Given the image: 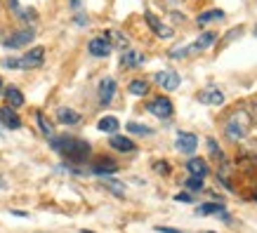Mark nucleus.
I'll list each match as a JSON object with an SVG mask.
<instances>
[{
  "label": "nucleus",
  "instance_id": "obj_1",
  "mask_svg": "<svg viewBox=\"0 0 257 233\" xmlns=\"http://www.w3.org/2000/svg\"><path fill=\"white\" fill-rule=\"evenodd\" d=\"M50 139H52L50 141V144H52V151H57L66 163L80 165L92 155V146H90L85 139H80V137L62 134V137H50Z\"/></svg>",
  "mask_w": 257,
  "mask_h": 233
},
{
  "label": "nucleus",
  "instance_id": "obj_2",
  "mask_svg": "<svg viewBox=\"0 0 257 233\" xmlns=\"http://www.w3.org/2000/svg\"><path fill=\"white\" fill-rule=\"evenodd\" d=\"M252 123H255V118H252V113H250L248 109H236L231 116L226 118V123H224L226 139L229 141H243L250 134V130H252Z\"/></svg>",
  "mask_w": 257,
  "mask_h": 233
},
{
  "label": "nucleus",
  "instance_id": "obj_3",
  "mask_svg": "<svg viewBox=\"0 0 257 233\" xmlns=\"http://www.w3.org/2000/svg\"><path fill=\"white\" fill-rule=\"evenodd\" d=\"M147 111L151 116L161 118V120H168V118L175 113V106H172V101L168 97H154V99L147 104Z\"/></svg>",
  "mask_w": 257,
  "mask_h": 233
},
{
  "label": "nucleus",
  "instance_id": "obj_4",
  "mask_svg": "<svg viewBox=\"0 0 257 233\" xmlns=\"http://www.w3.org/2000/svg\"><path fill=\"white\" fill-rule=\"evenodd\" d=\"M33 38H36L33 29H22V31H15L10 38H0V43L5 47H10V50H22V47L31 45Z\"/></svg>",
  "mask_w": 257,
  "mask_h": 233
},
{
  "label": "nucleus",
  "instance_id": "obj_5",
  "mask_svg": "<svg viewBox=\"0 0 257 233\" xmlns=\"http://www.w3.org/2000/svg\"><path fill=\"white\" fill-rule=\"evenodd\" d=\"M116 90H118V83L116 78H101L99 80V87H97V99H99L101 106H109L111 101H113V97H116Z\"/></svg>",
  "mask_w": 257,
  "mask_h": 233
},
{
  "label": "nucleus",
  "instance_id": "obj_6",
  "mask_svg": "<svg viewBox=\"0 0 257 233\" xmlns=\"http://www.w3.org/2000/svg\"><path fill=\"white\" fill-rule=\"evenodd\" d=\"M154 83L156 85H161V90H168V92H172V90H177L179 85H182V78H179L177 71H158L156 76H154Z\"/></svg>",
  "mask_w": 257,
  "mask_h": 233
},
{
  "label": "nucleus",
  "instance_id": "obj_7",
  "mask_svg": "<svg viewBox=\"0 0 257 233\" xmlns=\"http://www.w3.org/2000/svg\"><path fill=\"white\" fill-rule=\"evenodd\" d=\"M45 62V47H31L24 57H19V69H40Z\"/></svg>",
  "mask_w": 257,
  "mask_h": 233
},
{
  "label": "nucleus",
  "instance_id": "obj_8",
  "mask_svg": "<svg viewBox=\"0 0 257 233\" xmlns=\"http://www.w3.org/2000/svg\"><path fill=\"white\" fill-rule=\"evenodd\" d=\"M175 148L179 153H187V155H194L196 148H198V137L194 132H177L175 137Z\"/></svg>",
  "mask_w": 257,
  "mask_h": 233
},
{
  "label": "nucleus",
  "instance_id": "obj_9",
  "mask_svg": "<svg viewBox=\"0 0 257 233\" xmlns=\"http://www.w3.org/2000/svg\"><path fill=\"white\" fill-rule=\"evenodd\" d=\"M87 52L92 57H109L111 52H113V45H111L109 36L104 33V36H97V38H92L90 43H87Z\"/></svg>",
  "mask_w": 257,
  "mask_h": 233
},
{
  "label": "nucleus",
  "instance_id": "obj_10",
  "mask_svg": "<svg viewBox=\"0 0 257 233\" xmlns=\"http://www.w3.org/2000/svg\"><path fill=\"white\" fill-rule=\"evenodd\" d=\"M144 19H147V24H149V29L156 33L158 38H163V40H168V38H172L175 33H172V29L168 26V24H163L161 19H158L154 12H144Z\"/></svg>",
  "mask_w": 257,
  "mask_h": 233
},
{
  "label": "nucleus",
  "instance_id": "obj_11",
  "mask_svg": "<svg viewBox=\"0 0 257 233\" xmlns=\"http://www.w3.org/2000/svg\"><path fill=\"white\" fill-rule=\"evenodd\" d=\"M198 101L208 104V106H222L224 104V92L219 87H205L198 92Z\"/></svg>",
  "mask_w": 257,
  "mask_h": 233
},
{
  "label": "nucleus",
  "instance_id": "obj_12",
  "mask_svg": "<svg viewBox=\"0 0 257 233\" xmlns=\"http://www.w3.org/2000/svg\"><path fill=\"white\" fill-rule=\"evenodd\" d=\"M144 62H147V57L137 52V50H127L125 47L123 55H120V69H140Z\"/></svg>",
  "mask_w": 257,
  "mask_h": 233
},
{
  "label": "nucleus",
  "instance_id": "obj_13",
  "mask_svg": "<svg viewBox=\"0 0 257 233\" xmlns=\"http://www.w3.org/2000/svg\"><path fill=\"white\" fill-rule=\"evenodd\" d=\"M92 172L94 174H99V177H106V174H113L118 172V163L113 158H106V155H99L92 165Z\"/></svg>",
  "mask_w": 257,
  "mask_h": 233
},
{
  "label": "nucleus",
  "instance_id": "obj_14",
  "mask_svg": "<svg viewBox=\"0 0 257 233\" xmlns=\"http://www.w3.org/2000/svg\"><path fill=\"white\" fill-rule=\"evenodd\" d=\"M109 146L113 148V151H118V153H133L135 148H137L135 141L130 139V137H123V134H111Z\"/></svg>",
  "mask_w": 257,
  "mask_h": 233
},
{
  "label": "nucleus",
  "instance_id": "obj_15",
  "mask_svg": "<svg viewBox=\"0 0 257 233\" xmlns=\"http://www.w3.org/2000/svg\"><path fill=\"white\" fill-rule=\"evenodd\" d=\"M3 97H5V101H8V106H12V109H22L24 106V94L22 90L17 85H8V87H3Z\"/></svg>",
  "mask_w": 257,
  "mask_h": 233
},
{
  "label": "nucleus",
  "instance_id": "obj_16",
  "mask_svg": "<svg viewBox=\"0 0 257 233\" xmlns=\"http://www.w3.org/2000/svg\"><path fill=\"white\" fill-rule=\"evenodd\" d=\"M0 123H3V127L19 130V127H22V118H19L17 109H12V106H5V109L0 111Z\"/></svg>",
  "mask_w": 257,
  "mask_h": 233
},
{
  "label": "nucleus",
  "instance_id": "obj_17",
  "mask_svg": "<svg viewBox=\"0 0 257 233\" xmlns=\"http://www.w3.org/2000/svg\"><path fill=\"white\" fill-rule=\"evenodd\" d=\"M57 120L62 125H78L83 120V116H80L78 111L69 109V106H62V109H57Z\"/></svg>",
  "mask_w": 257,
  "mask_h": 233
},
{
  "label": "nucleus",
  "instance_id": "obj_18",
  "mask_svg": "<svg viewBox=\"0 0 257 233\" xmlns=\"http://www.w3.org/2000/svg\"><path fill=\"white\" fill-rule=\"evenodd\" d=\"M187 170H189V174H191V177L205 179V177H208V172H210V167H208V163H205L203 158H191V160L187 163Z\"/></svg>",
  "mask_w": 257,
  "mask_h": 233
},
{
  "label": "nucleus",
  "instance_id": "obj_19",
  "mask_svg": "<svg viewBox=\"0 0 257 233\" xmlns=\"http://www.w3.org/2000/svg\"><path fill=\"white\" fill-rule=\"evenodd\" d=\"M215 40H217V33L205 31V33H201V38L196 40V43H191L189 47H191V52H203V50H208Z\"/></svg>",
  "mask_w": 257,
  "mask_h": 233
},
{
  "label": "nucleus",
  "instance_id": "obj_20",
  "mask_svg": "<svg viewBox=\"0 0 257 233\" xmlns=\"http://www.w3.org/2000/svg\"><path fill=\"white\" fill-rule=\"evenodd\" d=\"M118 127H120V120L116 116H104L99 118V123H97V130L99 132H106V134H116Z\"/></svg>",
  "mask_w": 257,
  "mask_h": 233
},
{
  "label": "nucleus",
  "instance_id": "obj_21",
  "mask_svg": "<svg viewBox=\"0 0 257 233\" xmlns=\"http://www.w3.org/2000/svg\"><path fill=\"white\" fill-rule=\"evenodd\" d=\"M127 92L135 94V97H147L149 94V83L147 80H142V78H135V80H130V85H127Z\"/></svg>",
  "mask_w": 257,
  "mask_h": 233
},
{
  "label": "nucleus",
  "instance_id": "obj_22",
  "mask_svg": "<svg viewBox=\"0 0 257 233\" xmlns=\"http://www.w3.org/2000/svg\"><path fill=\"white\" fill-rule=\"evenodd\" d=\"M224 19V12L222 10H208V12H203V15L196 17V22L201 24V26H205V24H210V22H222Z\"/></svg>",
  "mask_w": 257,
  "mask_h": 233
},
{
  "label": "nucleus",
  "instance_id": "obj_23",
  "mask_svg": "<svg viewBox=\"0 0 257 233\" xmlns=\"http://www.w3.org/2000/svg\"><path fill=\"white\" fill-rule=\"evenodd\" d=\"M36 120H38V127H40V132L45 134V137H55V127H52V123L45 118V113H36Z\"/></svg>",
  "mask_w": 257,
  "mask_h": 233
},
{
  "label": "nucleus",
  "instance_id": "obj_24",
  "mask_svg": "<svg viewBox=\"0 0 257 233\" xmlns=\"http://www.w3.org/2000/svg\"><path fill=\"white\" fill-rule=\"evenodd\" d=\"M196 212H198V214H222V212H224V205H222V202H205V205H201Z\"/></svg>",
  "mask_w": 257,
  "mask_h": 233
},
{
  "label": "nucleus",
  "instance_id": "obj_25",
  "mask_svg": "<svg viewBox=\"0 0 257 233\" xmlns=\"http://www.w3.org/2000/svg\"><path fill=\"white\" fill-rule=\"evenodd\" d=\"M127 132L130 134H142V137H151L154 130L147 127V125H142V123H127Z\"/></svg>",
  "mask_w": 257,
  "mask_h": 233
},
{
  "label": "nucleus",
  "instance_id": "obj_26",
  "mask_svg": "<svg viewBox=\"0 0 257 233\" xmlns=\"http://www.w3.org/2000/svg\"><path fill=\"white\" fill-rule=\"evenodd\" d=\"M104 188H109L113 195H118V198H123L125 195V186L120 184V181H113V179H104Z\"/></svg>",
  "mask_w": 257,
  "mask_h": 233
},
{
  "label": "nucleus",
  "instance_id": "obj_27",
  "mask_svg": "<svg viewBox=\"0 0 257 233\" xmlns=\"http://www.w3.org/2000/svg\"><path fill=\"white\" fill-rule=\"evenodd\" d=\"M106 36H109L111 45L116 43V47H120V50H125V47H127V38H125L123 33H118V31H106Z\"/></svg>",
  "mask_w": 257,
  "mask_h": 233
},
{
  "label": "nucleus",
  "instance_id": "obj_28",
  "mask_svg": "<svg viewBox=\"0 0 257 233\" xmlns=\"http://www.w3.org/2000/svg\"><path fill=\"white\" fill-rule=\"evenodd\" d=\"M184 186H187L189 191H203V179L201 177H189L187 181H184Z\"/></svg>",
  "mask_w": 257,
  "mask_h": 233
},
{
  "label": "nucleus",
  "instance_id": "obj_29",
  "mask_svg": "<svg viewBox=\"0 0 257 233\" xmlns=\"http://www.w3.org/2000/svg\"><path fill=\"white\" fill-rule=\"evenodd\" d=\"M187 55H191V47H175V50H170V59H184Z\"/></svg>",
  "mask_w": 257,
  "mask_h": 233
},
{
  "label": "nucleus",
  "instance_id": "obj_30",
  "mask_svg": "<svg viewBox=\"0 0 257 233\" xmlns=\"http://www.w3.org/2000/svg\"><path fill=\"white\" fill-rule=\"evenodd\" d=\"M208 148H210V155H212V158H219V160H224V155H222V148L217 146V141L212 139V137L208 139Z\"/></svg>",
  "mask_w": 257,
  "mask_h": 233
},
{
  "label": "nucleus",
  "instance_id": "obj_31",
  "mask_svg": "<svg viewBox=\"0 0 257 233\" xmlns=\"http://www.w3.org/2000/svg\"><path fill=\"white\" fill-rule=\"evenodd\" d=\"M154 170H156L158 174H163V177H165V174H170V165L165 163V160H158V163H154Z\"/></svg>",
  "mask_w": 257,
  "mask_h": 233
},
{
  "label": "nucleus",
  "instance_id": "obj_32",
  "mask_svg": "<svg viewBox=\"0 0 257 233\" xmlns=\"http://www.w3.org/2000/svg\"><path fill=\"white\" fill-rule=\"evenodd\" d=\"M3 69H19V59H15V57H5V59H3Z\"/></svg>",
  "mask_w": 257,
  "mask_h": 233
},
{
  "label": "nucleus",
  "instance_id": "obj_33",
  "mask_svg": "<svg viewBox=\"0 0 257 233\" xmlns=\"http://www.w3.org/2000/svg\"><path fill=\"white\" fill-rule=\"evenodd\" d=\"M156 231L158 233H184V231H179V228H170V226H156Z\"/></svg>",
  "mask_w": 257,
  "mask_h": 233
},
{
  "label": "nucleus",
  "instance_id": "obj_34",
  "mask_svg": "<svg viewBox=\"0 0 257 233\" xmlns=\"http://www.w3.org/2000/svg\"><path fill=\"white\" fill-rule=\"evenodd\" d=\"M175 200H177V202H191V195H189V193H177V195H175Z\"/></svg>",
  "mask_w": 257,
  "mask_h": 233
},
{
  "label": "nucleus",
  "instance_id": "obj_35",
  "mask_svg": "<svg viewBox=\"0 0 257 233\" xmlns=\"http://www.w3.org/2000/svg\"><path fill=\"white\" fill-rule=\"evenodd\" d=\"M12 214L15 217H26V212H22V210H12Z\"/></svg>",
  "mask_w": 257,
  "mask_h": 233
},
{
  "label": "nucleus",
  "instance_id": "obj_36",
  "mask_svg": "<svg viewBox=\"0 0 257 233\" xmlns=\"http://www.w3.org/2000/svg\"><path fill=\"white\" fill-rule=\"evenodd\" d=\"M69 3H71V8H78L80 5V0H69Z\"/></svg>",
  "mask_w": 257,
  "mask_h": 233
},
{
  "label": "nucleus",
  "instance_id": "obj_37",
  "mask_svg": "<svg viewBox=\"0 0 257 233\" xmlns=\"http://www.w3.org/2000/svg\"><path fill=\"white\" fill-rule=\"evenodd\" d=\"M5 186H8V184H5V179L0 177V188H5Z\"/></svg>",
  "mask_w": 257,
  "mask_h": 233
},
{
  "label": "nucleus",
  "instance_id": "obj_38",
  "mask_svg": "<svg viewBox=\"0 0 257 233\" xmlns=\"http://www.w3.org/2000/svg\"><path fill=\"white\" fill-rule=\"evenodd\" d=\"M0 94H3V78H0Z\"/></svg>",
  "mask_w": 257,
  "mask_h": 233
},
{
  "label": "nucleus",
  "instance_id": "obj_39",
  "mask_svg": "<svg viewBox=\"0 0 257 233\" xmlns=\"http://www.w3.org/2000/svg\"><path fill=\"white\" fill-rule=\"evenodd\" d=\"M252 118H257V104H255V113H252Z\"/></svg>",
  "mask_w": 257,
  "mask_h": 233
},
{
  "label": "nucleus",
  "instance_id": "obj_40",
  "mask_svg": "<svg viewBox=\"0 0 257 233\" xmlns=\"http://www.w3.org/2000/svg\"><path fill=\"white\" fill-rule=\"evenodd\" d=\"M83 233H92V231H83Z\"/></svg>",
  "mask_w": 257,
  "mask_h": 233
},
{
  "label": "nucleus",
  "instance_id": "obj_41",
  "mask_svg": "<svg viewBox=\"0 0 257 233\" xmlns=\"http://www.w3.org/2000/svg\"><path fill=\"white\" fill-rule=\"evenodd\" d=\"M255 200H257V193H255Z\"/></svg>",
  "mask_w": 257,
  "mask_h": 233
},
{
  "label": "nucleus",
  "instance_id": "obj_42",
  "mask_svg": "<svg viewBox=\"0 0 257 233\" xmlns=\"http://www.w3.org/2000/svg\"><path fill=\"white\" fill-rule=\"evenodd\" d=\"M255 31H257V26H255Z\"/></svg>",
  "mask_w": 257,
  "mask_h": 233
},
{
  "label": "nucleus",
  "instance_id": "obj_43",
  "mask_svg": "<svg viewBox=\"0 0 257 233\" xmlns=\"http://www.w3.org/2000/svg\"><path fill=\"white\" fill-rule=\"evenodd\" d=\"M208 233H212V231H208Z\"/></svg>",
  "mask_w": 257,
  "mask_h": 233
}]
</instances>
